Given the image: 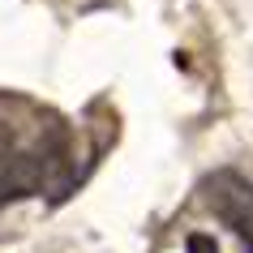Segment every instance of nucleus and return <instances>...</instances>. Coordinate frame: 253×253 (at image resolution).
<instances>
[{"mask_svg":"<svg viewBox=\"0 0 253 253\" xmlns=\"http://www.w3.org/2000/svg\"><path fill=\"white\" fill-rule=\"evenodd\" d=\"M189 253H219L211 236H189Z\"/></svg>","mask_w":253,"mask_h":253,"instance_id":"1","label":"nucleus"}]
</instances>
